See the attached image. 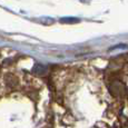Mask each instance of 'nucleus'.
Segmentation results:
<instances>
[]
</instances>
